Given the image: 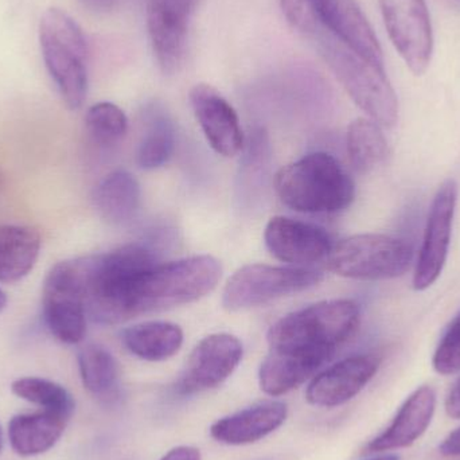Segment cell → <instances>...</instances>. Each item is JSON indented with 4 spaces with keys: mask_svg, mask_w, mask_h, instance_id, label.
I'll use <instances>...</instances> for the list:
<instances>
[{
    "mask_svg": "<svg viewBox=\"0 0 460 460\" xmlns=\"http://www.w3.org/2000/svg\"><path fill=\"white\" fill-rule=\"evenodd\" d=\"M40 43L49 75L70 110L88 94V45L77 22L59 8H49L40 22Z\"/></svg>",
    "mask_w": 460,
    "mask_h": 460,
    "instance_id": "8992f818",
    "label": "cell"
},
{
    "mask_svg": "<svg viewBox=\"0 0 460 460\" xmlns=\"http://www.w3.org/2000/svg\"><path fill=\"white\" fill-rule=\"evenodd\" d=\"M13 394L19 399L43 408V411L72 418L75 402L72 394L59 384L40 377H23L13 381Z\"/></svg>",
    "mask_w": 460,
    "mask_h": 460,
    "instance_id": "83f0119b",
    "label": "cell"
},
{
    "mask_svg": "<svg viewBox=\"0 0 460 460\" xmlns=\"http://www.w3.org/2000/svg\"><path fill=\"white\" fill-rule=\"evenodd\" d=\"M3 443H4V439H3V429L2 426H0V451H2Z\"/></svg>",
    "mask_w": 460,
    "mask_h": 460,
    "instance_id": "8d00e7d4",
    "label": "cell"
},
{
    "mask_svg": "<svg viewBox=\"0 0 460 460\" xmlns=\"http://www.w3.org/2000/svg\"><path fill=\"white\" fill-rule=\"evenodd\" d=\"M410 243L385 234H357L332 245L327 267L354 280H389L404 275L412 262Z\"/></svg>",
    "mask_w": 460,
    "mask_h": 460,
    "instance_id": "52a82bcc",
    "label": "cell"
},
{
    "mask_svg": "<svg viewBox=\"0 0 460 460\" xmlns=\"http://www.w3.org/2000/svg\"><path fill=\"white\" fill-rule=\"evenodd\" d=\"M5 305H7V296H5L4 292L0 289V313L4 310Z\"/></svg>",
    "mask_w": 460,
    "mask_h": 460,
    "instance_id": "e575fe53",
    "label": "cell"
},
{
    "mask_svg": "<svg viewBox=\"0 0 460 460\" xmlns=\"http://www.w3.org/2000/svg\"><path fill=\"white\" fill-rule=\"evenodd\" d=\"M456 201L458 186L456 181H446L429 208L423 243L413 275V288L416 291H426L442 275L450 249Z\"/></svg>",
    "mask_w": 460,
    "mask_h": 460,
    "instance_id": "8fae6325",
    "label": "cell"
},
{
    "mask_svg": "<svg viewBox=\"0 0 460 460\" xmlns=\"http://www.w3.org/2000/svg\"><path fill=\"white\" fill-rule=\"evenodd\" d=\"M121 341L129 353L150 362L166 361L183 345V332L172 322L150 321L124 330Z\"/></svg>",
    "mask_w": 460,
    "mask_h": 460,
    "instance_id": "7402d4cb",
    "label": "cell"
},
{
    "mask_svg": "<svg viewBox=\"0 0 460 460\" xmlns=\"http://www.w3.org/2000/svg\"><path fill=\"white\" fill-rule=\"evenodd\" d=\"M80 265L89 318L100 324H119L131 319L132 287L156 265V256L148 246L129 243L108 253L80 257Z\"/></svg>",
    "mask_w": 460,
    "mask_h": 460,
    "instance_id": "7a4b0ae2",
    "label": "cell"
},
{
    "mask_svg": "<svg viewBox=\"0 0 460 460\" xmlns=\"http://www.w3.org/2000/svg\"><path fill=\"white\" fill-rule=\"evenodd\" d=\"M189 97L210 147L226 158L240 154L245 145V137L237 112L228 100L208 84H197Z\"/></svg>",
    "mask_w": 460,
    "mask_h": 460,
    "instance_id": "2e32d148",
    "label": "cell"
},
{
    "mask_svg": "<svg viewBox=\"0 0 460 460\" xmlns=\"http://www.w3.org/2000/svg\"><path fill=\"white\" fill-rule=\"evenodd\" d=\"M238 172V199L251 202L256 199L268 180L270 167V143L264 128H254L243 145Z\"/></svg>",
    "mask_w": 460,
    "mask_h": 460,
    "instance_id": "d4e9b609",
    "label": "cell"
},
{
    "mask_svg": "<svg viewBox=\"0 0 460 460\" xmlns=\"http://www.w3.org/2000/svg\"><path fill=\"white\" fill-rule=\"evenodd\" d=\"M381 358L375 354L349 357L314 376L305 399L314 407L335 408L353 400L380 369Z\"/></svg>",
    "mask_w": 460,
    "mask_h": 460,
    "instance_id": "9a60e30c",
    "label": "cell"
},
{
    "mask_svg": "<svg viewBox=\"0 0 460 460\" xmlns=\"http://www.w3.org/2000/svg\"><path fill=\"white\" fill-rule=\"evenodd\" d=\"M86 132L91 139L102 147L118 145L128 131L126 113L112 102H97L85 116Z\"/></svg>",
    "mask_w": 460,
    "mask_h": 460,
    "instance_id": "f1b7e54d",
    "label": "cell"
},
{
    "mask_svg": "<svg viewBox=\"0 0 460 460\" xmlns=\"http://www.w3.org/2000/svg\"><path fill=\"white\" fill-rule=\"evenodd\" d=\"M353 102L381 127L396 126L399 100L383 65L373 64L327 31L321 22L305 34Z\"/></svg>",
    "mask_w": 460,
    "mask_h": 460,
    "instance_id": "3957f363",
    "label": "cell"
},
{
    "mask_svg": "<svg viewBox=\"0 0 460 460\" xmlns=\"http://www.w3.org/2000/svg\"><path fill=\"white\" fill-rule=\"evenodd\" d=\"M81 381L92 396L105 404L121 397L120 369L115 357L100 345H88L78 354Z\"/></svg>",
    "mask_w": 460,
    "mask_h": 460,
    "instance_id": "cb8c5ba5",
    "label": "cell"
},
{
    "mask_svg": "<svg viewBox=\"0 0 460 460\" xmlns=\"http://www.w3.org/2000/svg\"><path fill=\"white\" fill-rule=\"evenodd\" d=\"M221 275V262L209 254L154 265L132 287L129 315L135 318L197 302L215 291Z\"/></svg>",
    "mask_w": 460,
    "mask_h": 460,
    "instance_id": "5b68a950",
    "label": "cell"
},
{
    "mask_svg": "<svg viewBox=\"0 0 460 460\" xmlns=\"http://www.w3.org/2000/svg\"><path fill=\"white\" fill-rule=\"evenodd\" d=\"M358 324L359 308L353 300H324L279 319L268 332V346L319 370Z\"/></svg>",
    "mask_w": 460,
    "mask_h": 460,
    "instance_id": "6da1fadb",
    "label": "cell"
},
{
    "mask_svg": "<svg viewBox=\"0 0 460 460\" xmlns=\"http://www.w3.org/2000/svg\"><path fill=\"white\" fill-rule=\"evenodd\" d=\"M243 343L226 332L205 337L193 349L178 381L181 394L210 391L226 383L243 359Z\"/></svg>",
    "mask_w": 460,
    "mask_h": 460,
    "instance_id": "4fadbf2b",
    "label": "cell"
},
{
    "mask_svg": "<svg viewBox=\"0 0 460 460\" xmlns=\"http://www.w3.org/2000/svg\"><path fill=\"white\" fill-rule=\"evenodd\" d=\"M199 0H150L147 30L156 62L164 75H174L183 65L189 27Z\"/></svg>",
    "mask_w": 460,
    "mask_h": 460,
    "instance_id": "7c38bea8",
    "label": "cell"
},
{
    "mask_svg": "<svg viewBox=\"0 0 460 460\" xmlns=\"http://www.w3.org/2000/svg\"><path fill=\"white\" fill-rule=\"evenodd\" d=\"M323 280L319 270L308 267L243 265L233 273L223 292V305L230 313L249 310L281 297L314 288Z\"/></svg>",
    "mask_w": 460,
    "mask_h": 460,
    "instance_id": "ba28073f",
    "label": "cell"
},
{
    "mask_svg": "<svg viewBox=\"0 0 460 460\" xmlns=\"http://www.w3.org/2000/svg\"><path fill=\"white\" fill-rule=\"evenodd\" d=\"M367 460H400V456H391V454H389V456H376V458Z\"/></svg>",
    "mask_w": 460,
    "mask_h": 460,
    "instance_id": "d590c367",
    "label": "cell"
},
{
    "mask_svg": "<svg viewBox=\"0 0 460 460\" xmlns=\"http://www.w3.org/2000/svg\"><path fill=\"white\" fill-rule=\"evenodd\" d=\"M288 416L281 402H264L226 416L210 427V435L226 446H246L259 442L280 429Z\"/></svg>",
    "mask_w": 460,
    "mask_h": 460,
    "instance_id": "d6986e66",
    "label": "cell"
},
{
    "mask_svg": "<svg viewBox=\"0 0 460 460\" xmlns=\"http://www.w3.org/2000/svg\"><path fill=\"white\" fill-rule=\"evenodd\" d=\"M88 2L97 5V7H110L115 0H88Z\"/></svg>",
    "mask_w": 460,
    "mask_h": 460,
    "instance_id": "836d02e7",
    "label": "cell"
},
{
    "mask_svg": "<svg viewBox=\"0 0 460 460\" xmlns=\"http://www.w3.org/2000/svg\"><path fill=\"white\" fill-rule=\"evenodd\" d=\"M346 147L351 166L359 174L373 172L388 155L383 129L372 119H357L349 126Z\"/></svg>",
    "mask_w": 460,
    "mask_h": 460,
    "instance_id": "484cf974",
    "label": "cell"
},
{
    "mask_svg": "<svg viewBox=\"0 0 460 460\" xmlns=\"http://www.w3.org/2000/svg\"><path fill=\"white\" fill-rule=\"evenodd\" d=\"M175 150V127L161 111H151L142 142L137 148V164L145 170L164 166Z\"/></svg>",
    "mask_w": 460,
    "mask_h": 460,
    "instance_id": "4316f807",
    "label": "cell"
},
{
    "mask_svg": "<svg viewBox=\"0 0 460 460\" xmlns=\"http://www.w3.org/2000/svg\"><path fill=\"white\" fill-rule=\"evenodd\" d=\"M437 394L431 386L416 389L400 408L388 429L367 446V454L385 453L412 446L431 424Z\"/></svg>",
    "mask_w": 460,
    "mask_h": 460,
    "instance_id": "ac0fdd59",
    "label": "cell"
},
{
    "mask_svg": "<svg viewBox=\"0 0 460 460\" xmlns=\"http://www.w3.org/2000/svg\"><path fill=\"white\" fill-rule=\"evenodd\" d=\"M432 365L439 375L451 376L460 372V314L448 324L435 350Z\"/></svg>",
    "mask_w": 460,
    "mask_h": 460,
    "instance_id": "f546056e",
    "label": "cell"
},
{
    "mask_svg": "<svg viewBox=\"0 0 460 460\" xmlns=\"http://www.w3.org/2000/svg\"><path fill=\"white\" fill-rule=\"evenodd\" d=\"M380 7L397 53L413 75H424L434 51V32L426 0H380Z\"/></svg>",
    "mask_w": 460,
    "mask_h": 460,
    "instance_id": "30bf717a",
    "label": "cell"
},
{
    "mask_svg": "<svg viewBox=\"0 0 460 460\" xmlns=\"http://www.w3.org/2000/svg\"><path fill=\"white\" fill-rule=\"evenodd\" d=\"M40 234L24 226H0V281L16 283L26 278L40 251Z\"/></svg>",
    "mask_w": 460,
    "mask_h": 460,
    "instance_id": "603a6c76",
    "label": "cell"
},
{
    "mask_svg": "<svg viewBox=\"0 0 460 460\" xmlns=\"http://www.w3.org/2000/svg\"><path fill=\"white\" fill-rule=\"evenodd\" d=\"M319 22L335 38L373 64L383 65L384 54L375 30L356 0H315Z\"/></svg>",
    "mask_w": 460,
    "mask_h": 460,
    "instance_id": "e0dca14e",
    "label": "cell"
},
{
    "mask_svg": "<svg viewBox=\"0 0 460 460\" xmlns=\"http://www.w3.org/2000/svg\"><path fill=\"white\" fill-rule=\"evenodd\" d=\"M440 453L446 456H460V429L446 438L440 446Z\"/></svg>",
    "mask_w": 460,
    "mask_h": 460,
    "instance_id": "d6a6232c",
    "label": "cell"
},
{
    "mask_svg": "<svg viewBox=\"0 0 460 460\" xmlns=\"http://www.w3.org/2000/svg\"><path fill=\"white\" fill-rule=\"evenodd\" d=\"M67 421L66 416L49 411L15 416L8 424L11 447L21 456H40L61 439Z\"/></svg>",
    "mask_w": 460,
    "mask_h": 460,
    "instance_id": "44dd1931",
    "label": "cell"
},
{
    "mask_svg": "<svg viewBox=\"0 0 460 460\" xmlns=\"http://www.w3.org/2000/svg\"><path fill=\"white\" fill-rule=\"evenodd\" d=\"M42 315L49 332L62 343L77 345L85 338L88 314L80 259L58 262L48 273L43 283Z\"/></svg>",
    "mask_w": 460,
    "mask_h": 460,
    "instance_id": "9c48e42d",
    "label": "cell"
},
{
    "mask_svg": "<svg viewBox=\"0 0 460 460\" xmlns=\"http://www.w3.org/2000/svg\"><path fill=\"white\" fill-rule=\"evenodd\" d=\"M142 191L134 174L115 170L100 181L93 190L94 209L100 217L112 226H124L137 216Z\"/></svg>",
    "mask_w": 460,
    "mask_h": 460,
    "instance_id": "ffe728a7",
    "label": "cell"
},
{
    "mask_svg": "<svg viewBox=\"0 0 460 460\" xmlns=\"http://www.w3.org/2000/svg\"><path fill=\"white\" fill-rule=\"evenodd\" d=\"M264 241L273 257L291 267H307L326 260L334 245L321 226L283 216L270 218Z\"/></svg>",
    "mask_w": 460,
    "mask_h": 460,
    "instance_id": "5bb4252c",
    "label": "cell"
},
{
    "mask_svg": "<svg viewBox=\"0 0 460 460\" xmlns=\"http://www.w3.org/2000/svg\"><path fill=\"white\" fill-rule=\"evenodd\" d=\"M446 411L451 418L460 419V378L448 394L447 400H446Z\"/></svg>",
    "mask_w": 460,
    "mask_h": 460,
    "instance_id": "1f68e13d",
    "label": "cell"
},
{
    "mask_svg": "<svg viewBox=\"0 0 460 460\" xmlns=\"http://www.w3.org/2000/svg\"><path fill=\"white\" fill-rule=\"evenodd\" d=\"M161 460H202L201 451L190 446L172 448Z\"/></svg>",
    "mask_w": 460,
    "mask_h": 460,
    "instance_id": "4dcf8cb0",
    "label": "cell"
},
{
    "mask_svg": "<svg viewBox=\"0 0 460 460\" xmlns=\"http://www.w3.org/2000/svg\"><path fill=\"white\" fill-rule=\"evenodd\" d=\"M280 201L295 212L332 215L353 204L356 185L337 158L313 153L283 167L276 174Z\"/></svg>",
    "mask_w": 460,
    "mask_h": 460,
    "instance_id": "277c9868",
    "label": "cell"
}]
</instances>
